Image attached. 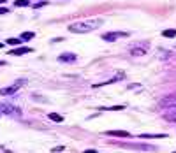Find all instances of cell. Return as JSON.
Segmentation results:
<instances>
[{
  "mask_svg": "<svg viewBox=\"0 0 176 153\" xmlns=\"http://www.w3.org/2000/svg\"><path fill=\"white\" fill-rule=\"evenodd\" d=\"M120 37H129V32H108V34H102V39L108 40V42H113Z\"/></svg>",
  "mask_w": 176,
  "mask_h": 153,
  "instance_id": "4",
  "label": "cell"
},
{
  "mask_svg": "<svg viewBox=\"0 0 176 153\" xmlns=\"http://www.w3.org/2000/svg\"><path fill=\"white\" fill-rule=\"evenodd\" d=\"M175 153H176V152H175Z\"/></svg>",
  "mask_w": 176,
  "mask_h": 153,
  "instance_id": "24",
  "label": "cell"
},
{
  "mask_svg": "<svg viewBox=\"0 0 176 153\" xmlns=\"http://www.w3.org/2000/svg\"><path fill=\"white\" fill-rule=\"evenodd\" d=\"M83 153H97V150H85Z\"/></svg>",
  "mask_w": 176,
  "mask_h": 153,
  "instance_id": "20",
  "label": "cell"
},
{
  "mask_svg": "<svg viewBox=\"0 0 176 153\" xmlns=\"http://www.w3.org/2000/svg\"><path fill=\"white\" fill-rule=\"evenodd\" d=\"M162 35L167 39H173L176 37V28H167V30H162Z\"/></svg>",
  "mask_w": 176,
  "mask_h": 153,
  "instance_id": "10",
  "label": "cell"
},
{
  "mask_svg": "<svg viewBox=\"0 0 176 153\" xmlns=\"http://www.w3.org/2000/svg\"><path fill=\"white\" fill-rule=\"evenodd\" d=\"M14 5H16V7H27V5H28V0H16Z\"/></svg>",
  "mask_w": 176,
  "mask_h": 153,
  "instance_id": "16",
  "label": "cell"
},
{
  "mask_svg": "<svg viewBox=\"0 0 176 153\" xmlns=\"http://www.w3.org/2000/svg\"><path fill=\"white\" fill-rule=\"evenodd\" d=\"M141 139H148V137H167L166 134H141Z\"/></svg>",
  "mask_w": 176,
  "mask_h": 153,
  "instance_id": "14",
  "label": "cell"
},
{
  "mask_svg": "<svg viewBox=\"0 0 176 153\" xmlns=\"http://www.w3.org/2000/svg\"><path fill=\"white\" fill-rule=\"evenodd\" d=\"M5 2H7V0H0V5H2V4H5Z\"/></svg>",
  "mask_w": 176,
  "mask_h": 153,
  "instance_id": "21",
  "label": "cell"
},
{
  "mask_svg": "<svg viewBox=\"0 0 176 153\" xmlns=\"http://www.w3.org/2000/svg\"><path fill=\"white\" fill-rule=\"evenodd\" d=\"M106 134L113 135V137H130V134H129V132H125V130H108Z\"/></svg>",
  "mask_w": 176,
  "mask_h": 153,
  "instance_id": "9",
  "label": "cell"
},
{
  "mask_svg": "<svg viewBox=\"0 0 176 153\" xmlns=\"http://www.w3.org/2000/svg\"><path fill=\"white\" fill-rule=\"evenodd\" d=\"M2 46H4V44H2V42H0V48H2Z\"/></svg>",
  "mask_w": 176,
  "mask_h": 153,
  "instance_id": "23",
  "label": "cell"
},
{
  "mask_svg": "<svg viewBox=\"0 0 176 153\" xmlns=\"http://www.w3.org/2000/svg\"><path fill=\"white\" fill-rule=\"evenodd\" d=\"M27 53H32V48H16V49H11L9 51V55H13V57H20V55H27Z\"/></svg>",
  "mask_w": 176,
  "mask_h": 153,
  "instance_id": "6",
  "label": "cell"
},
{
  "mask_svg": "<svg viewBox=\"0 0 176 153\" xmlns=\"http://www.w3.org/2000/svg\"><path fill=\"white\" fill-rule=\"evenodd\" d=\"M65 150V146H57V148H53V153H57V152H63Z\"/></svg>",
  "mask_w": 176,
  "mask_h": 153,
  "instance_id": "17",
  "label": "cell"
},
{
  "mask_svg": "<svg viewBox=\"0 0 176 153\" xmlns=\"http://www.w3.org/2000/svg\"><path fill=\"white\" fill-rule=\"evenodd\" d=\"M160 106H164V107L176 106V95H169V97H166V99H162L160 100Z\"/></svg>",
  "mask_w": 176,
  "mask_h": 153,
  "instance_id": "7",
  "label": "cell"
},
{
  "mask_svg": "<svg viewBox=\"0 0 176 153\" xmlns=\"http://www.w3.org/2000/svg\"><path fill=\"white\" fill-rule=\"evenodd\" d=\"M0 116H13V118H20L21 116V109L16 106H11V104H5L2 102L0 104Z\"/></svg>",
  "mask_w": 176,
  "mask_h": 153,
  "instance_id": "2",
  "label": "cell"
},
{
  "mask_svg": "<svg viewBox=\"0 0 176 153\" xmlns=\"http://www.w3.org/2000/svg\"><path fill=\"white\" fill-rule=\"evenodd\" d=\"M5 42H7L9 46H20V44L23 42V40H21V39H14V37H11V39H7Z\"/></svg>",
  "mask_w": 176,
  "mask_h": 153,
  "instance_id": "13",
  "label": "cell"
},
{
  "mask_svg": "<svg viewBox=\"0 0 176 153\" xmlns=\"http://www.w3.org/2000/svg\"><path fill=\"white\" fill-rule=\"evenodd\" d=\"M7 13H9L7 7H0V14H7Z\"/></svg>",
  "mask_w": 176,
  "mask_h": 153,
  "instance_id": "18",
  "label": "cell"
},
{
  "mask_svg": "<svg viewBox=\"0 0 176 153\" xmlns=\"http://www.w3.org/2000/svg\"><path fill=\"white\" fill-rule=\"evenodd\" d=\"M129 148H136V150H155L153 146H148V144H125Z\"/></svg>",
  "mask_w": 176,
  "mask_h": 153,
  "instance_id": "11",
  "label": "cell"
},
{
  "mask_svg": "<svg viewBox=\"0 0 176 153\" xmlns=\"http://www.w3.org/2000/svg\"><path fill=\"white\" fill-rule=\"evenodd\" d=\"M34 37H35L34 32H25V34H21V40H28V39H34Z\"/></svg>",
  "mask_w": 176,
  "mask_h": 153,
  "instance_id": "15",
  "label": "cell"
},
{
  "mask_svg": "<svg viewBox=\"0 0 176 153\" xmlns=\"http://www.w3.org/2000/svg\"><path fill=\"white\" fill-rule=\"evenodd\" d=\"M25 83H27L25 79H20V81H16V83H14L13 86H7V88H2V90H0V95H13V93H16V92L20 90L21 86L25 85Z\"/></svg>",
  "mask_w": 176,
  "mask_h": 153,
  "instance_id": "3",
  "label": "cell"
},
{
  "mask_svg": "<svg viewBox=\"0 0 176 153\" xmlns=\"http://www.w3.org/2000/svg\"><path fill=\"white\" fill-rule=\"evenodd\" d=\"M44 5H46V2H39V4H35L34 7H35V9H39V7H44Z\"/></svg>",
  "mask_w": 176,
  "mask_h": 153,
  "instance_id": "19",
  "label": "cell"
},
{
  "mask_svg": "<svg viewBox=\"0 0 176 153\" xmlns=\"http://www.w3.org/2000/svg\"><path fill=\"white\" fill-rule=\"evenodd\" d=\"M102 25H104L102 18H88V19H83V21L71 23L69 25V32H72V34H88V32L95 30V28L102 26Z\"/></svg>",
  "mask_w": 176,
  "mask_h": 153,
  "instance_id": "1",
  "label": "cell"
},
{
  "mask_svg": "<svg viewBox=\"0 0 176 153\" xmlns=\"http://www.w3.org/2000/svg\"><path fill=\"white\" fill-rule=\"evenodd\" d=\"M76 55L74 53H63V55H60L58 60L60 62H65V63H72V62H76Z\"/></svg>",
  "mask_w": 176,
  "mask_h": 153,
  "instance_id": "8",
  "label": "cell"
},
{
  "mask_svg": "<svg viewBox=\"0 0 176 153\" xmlns=\"http://www.w3.org/2000/svg\"><path fill=\"white\" fill-rule=\"evenodd\" d=\"M49 120H53V121H57V123H62L63 121V116H60V115H57V113H49Z\"/></svg>",
  "mask_w": 176,
  "mask_h": 153,
  "instance_id": "12",
  "label": "cell"
},
{
  "mask_svg": "<svg viewBox=\"0 0 176 153\" xmlns=\"http://www.w3.org/2000/svg\"><path fill=\"white\" fill-rule=\"evenodd\" d=\"M2 65H4V62H0V67H2Z\"/></svg>",
  "mask_w": 176,
  "mask_h": 153,
  "instance_id": "22",
  "label": "cell"
},
{
  "mask_svg": "<svg viewBox=\"0 0 176 153\" xmlns=\"http://www.w3.org/2000/svg\"><path fill=\"white\" fill-rule=\"evenodd\" d=\"M148 46H150L148 42H143V44H139V46L130 48V53H132V55H136V57H143V55L146 53V48H148Z\"/></svg>",
  "mask_w": 176,
  "mask_h": 153,
  "instance_id": "5",
  "label": "cell"
}]
</instances>
